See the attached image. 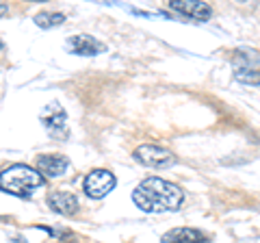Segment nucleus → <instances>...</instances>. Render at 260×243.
<instances>
[{
    "instance_id": "nucleus-13",
    "label": "nucleus",
    "mask_w": 260,
    "mask_h": 243,
    "mask_svg": "<svg viewBox=\"0 0 260 243\" xmlns=\"http://www.w3.org/2000/svg\"><path fill=\"white\" fill-rule=\"evenodd\" d=\"M9 13V5L7 3H0V18H3V15H7Z\"/></svg>"
},
{
    "instance_id": "nucleus-5",
    "label": "nucleus",
    "mask_w": 260,
    "mask_h": 243,
    "mask_svg": "<svg viewBox=\"0 0 260 243\" xmlns=\"http://www.w3.org/2000/svg\"><path fill=\"white\" fill-rule=\"evenodd\" d=\"M115 187H117V178L113 172H109V169H93V172L87 174L85 183H83L85 193L93 200L107 198Z\"/></svg>"
},
{
    "instance_id": "nucleus-8",
    "label": "nucleus",
    "mask_w": 260,
    "mask_h": 243,
    "mask_svg": "<svg viewBox=\"0 0 260 243\" xmlns=\"http://www.w3.org/2000/svg\"><path fill=\"white\" fill-rule=\"evenodd\" d=\"M48 206H50L54 213L72 217L80 210V202L72 191H52L50 196H48Z\"/></svg>"
},
{
    "instance_id": "nucleus-2",
    "label": "nucleus",
    "mask_w": 260,
    "mask_h": 243,
    "mask_svg": "<svg viewBox=\"0 0 260 243\" xmlns=\"http://www.w3.org/2000/svg\"><path fill=\"white\" fill-rule=\"evenodd\" d=\"M44 176L30 165L15 163L0 172V189L18 198H30L32 191L44 187Z\"/></svg>"
},
{
    "instance_id": "nucleus-10",
    "label": "nucleus",
    "mask_w": 260,
    "mask_h": 243,
    "mask_svg": "<svg viewBox=\"0 0 260 243\" xmlns=\"http://www.w3.org/2000/svg\"><path fill=\"white\" fill-rule=\"evenodd\" d=\"M35 165H37V172L42 176L59 178V176L65 174L70 161H68V157H63V155H42V157L35 159Z\"/></svg>"
},
{
    "instance_id": "nucleus-3",
    "label": "nucleus",
    "mask_w": 260,
    "mask_h": 243,
    "mask_svg": "<svg viewBox=\"0 0 260 243\" xmlns=\"http://www.w3.org/2000/svg\"><path fill=\"white\" fill-rule=\"evenodd\" d=\"M234 78L243 85L258 87V54L256 50H237L232 59Z\"/></svg>"
},
{
    "instance_id": "nucleus-12",
    "label": "nucleus",
    "mask_w": 260,
    "mask_h": 243,
    "mask_svg": "<svg viewBox=\"0 0 260 243\" xmlns=\"http://www.w3.org/2000/svg\"><path fill=\"white\" fill-rule=\"evenodd\" d=\"M65 22V15L59 11H44L35 15V24L39 28H54V26H61Z\"/></svg>"
},
{
    "instance_id": "nucleus-11",
    "label": "nucleus",
    "mask_w": 260,
    "mask_h": 243,
    "mask_svg": "<svg viewBox=\"0 0 260 243\" xmlns=\"http://www.w3.org/2000/svg\"><path fill=\"white\" fill-rule=\"evenodd\" d=\"M160 243H208V239L198 228H174L162 234Z\"/></svg>"
},
{
    "instance_id": "nucleus-14",
    "label": "nucleus",
    "mask_w": 260,
    "mask_h": 243,
    "mask_svg": "<svg viewBox=\"0 0 260 243\" xmlns=\"http://www.w3.org/2000/svg\"><path fill=\"white\" fill-rule=\"evenodd\" d=\"M0 50H5V44L3 42H0Z\"/></svg>"
},
{
    "instance_id": "nucleus-7",
    "label": "nucleus",
    "mask_w": 260,
    "mask_h": 243,
    "mask_svg": "<svg viewBox=\"0 0 260 243\" xmlns=\"http://www.w3.org/2000/svg\"><path fill=\"white\" fill-rule=\"evenodd\" d=\"M169 9L193 22H208L213 15V7L200 0H169Z\"/></svg>"
},
{
    "instance_id": "nucleus-4",
    "label": "nucleus",
    "mask_w": 260,
    "mask_h": 243,
    "mask_svg": "<svg viewBox=\"0 0 260 243\" xmlns=\"http://www.w3.org/2000/svg\"><path fill=\"white\" fill-rule=\"evenodd\" d=\"M135 161L141 163L145 167H152V169H165V167H172L176 165V157L172 155L169 150L160 148V145H154V143H145V145H139L135 150Z\"/></svg>"
},
{
    "instance_id": "nucleus-6",
    "label": "nucleus",
    "mask_w": 260,
    "mask_h": 243,
    "mask_svg": "<svg viewBox=\"0 0 260 243\" xmlns=\"http://www.w3.org/2000/svg\"><path fill=\"white\" fill-rule=\"evenodd\" d=\"M42 124L48 135L54 139H65L68 137V113L59 102H50L42 111Z\"/></svg>"
},
{
    "instance_id": "nucleus-9",
    "label": "nucleus",
    "mask_w": 260,
    "mask_h": 243,
    "mask_svg": "<svg viewBox=\"0 0 260 243\" xmlns=\"http://www.w3.org/2000/svg\"><path fill=\"white\" fill-rule=\"evenodd\" d=\"M68 50L72 54H80V56H95L107 50V46L102 42H98L95 37L83 33V35H74L68 39Z\"/></svg>"
},
{
    "instance_id": "nucleus-1",
    "label": "nucleus",
    "mask_w": 260,
    "mask_h": 243,
    "mask_svg": "<svg viewBox=\"0 0 260 243\" xmlns=\"http://www.w3.org/2000/svg\"><path fill=\"white\" fill-rule=\"evenodd\" d=\"M133 202L143 213H174L182 206L184 191L162 178H145L135 187Z\"/></svg>"
}]
</instances>
